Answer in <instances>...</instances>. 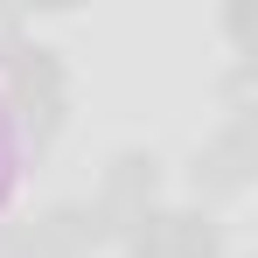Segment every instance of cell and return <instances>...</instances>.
Wrapping results in <instances>:
<instances>
[{
	"mask_svg": "<svg viewBox=\"0 0 258 258\" xmlns=\"http://www.w3.org/2000/svg\"><path fill=\"white\" fill-rule=\"evenodd\" d=\"M0 126L14 154H49L63 126H70V63L63 49L49 42H21L7 56V105H0Z\"/></svg>",
	"mask_w": 258,
	"mask_h": 258,
	"instance_id": "6da1fadb",
	"label": "cell"
},
{
	"mask_svg": "<svg viewBox=\"0 0 258 258\" xmlns=\"http://www.w3.org/2000/svg\"><path fill=\"white\" fill-rule=\"evenodd\" d=\"M251 174H258V126H251V119H230V126H223V133H210V140L196 147V161H188L196 210L244 196V188H251Z\"/></svg>",
	"mask_w": 258,
	"mask_h": 258,
	"instance_id": "7a4b0ae2",
	"label": "cell"
},
{
	"mask_svg": "<svg viewBox=\"0 0 258 258\" xmlns=\"http://www.w3.org/2000/svg\"><path fill=\"white\" fill-rule=\"evenodd\" d=\"M154 203H161V161H154V154H140V147L112 154V161H105V181H98V216L119 230L126 216L154 210Z\"/></svg>",
	"mask_w": 258,
	"mask_h": 258,
	"instance_id": "3957f363",
	"label": "cell"
},
{
	"mask_svg": "<svg viewBox=\"0 0 258 258\" xmlns=\"http://www.w3.org/2000/svg\"><path fill=\"white\" fill-rule=\"evenodd\" d=\"M154 258H223V223H216L210 210H168V203H161Z\"/></svg>",
	"mask_w": 258,
	"mask_h": 258,
	"instance_id": "277c9868",
	"label": "cell"
},
{
	"mask_svg": "<svg viewBox=\"0 0 258 258\" xmlns=\"http://www.w3.org/2000/svg\"><path fill=\"white\" fill-rule=\"evenodd\" d=\"M223 28H230V42H237V56H244V63H251V0H230V7H223Z\"/></svg>",
	"mask_w": 258,
	"mask_h": 258,
	"instance_id": "5b68a950",
	"label": "cell"
},
{
	"mask_svg": "<svg viewBox=\"0 0 258 258\" xmlns=\"http://www.w3.org/2000/svg\"><path fill=\"white\" fill-rule=\"evenodd\" d=\"M21 42H28V21H21V7H0V63H7Z\"/></svg>",
	"mask_w": 258,
	"mask_h": 258,
	"instance_id": "8992f818",
	"label": "cell"
}]
</instances>
